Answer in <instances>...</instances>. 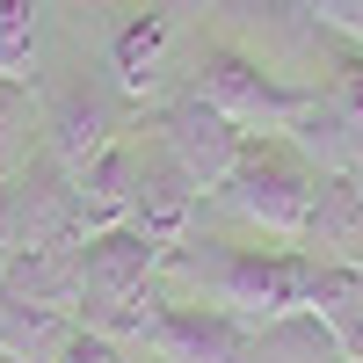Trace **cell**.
<instances>
[{
	"instance_id": "obj_1",
	"label": "cell",
	"mask_w": 363,
	"mask_h": 363,
	"mask_svg": "<svg viewBox=\"0 0 363 363\" xmlns=\"http://www.w3.org/2000/svg\"><path fill=\"white\" fill-rule=\"evenodd\" d=\"M240 225H255L269 240L298 247L306 240V218L320 203V167L298 153V138H247L240 167L225 174V189H211Z\"/></svg>"
},
{
	"instance_id": "obj_2",
	"label": "cell",
	"mask_w": 363,
	"mask_h": 363,
	"mask_svg": "<svg viewBox=\"0 0 363 363\" xmlns=\"http://www.w3.org/2000/svg\"><path fill=\"white\" fill-rule=\"evenodd\" d=\"M109 342H131L145 363H255L262 335H247L211 306H189V298H138L109 327Z\"/></svg>"
},
{
	"instance_id": "obj_3",
	"label": "cell",
	"mask_w": 363,
	"mask_h": 363,
	"mask_svg": "<svg viewBox=\"0 0 363 363\" xmlns=\"http://www.w3.org/2000/svg\"><path fill=\"white\" fill-rule=\"evenodd\" d=\"M196 95L218 109V116H233L247 138H291L298 124H306V109H313L320 87H291L284 73H269L262 58H247V51L203 44V58H196Z\"/></svg>"
},
{
	"instance_id": "obj_4",
	"label": "cell",
	"mask_w": 363,
	"mask_h": 363,
	"mask_svg": "<svg viewBox=\"0 0 363 363\" xmlns=\"http://www.w3.org/2000/svg\"><path fill=\"white\" fill-rule=\"evenodd\" d=\"M174 247H160V240H145L138 225H109V233H87L80 240V327H95V335H109L116 320H124L145 284L167 269Z\"/></svg>"
},
{
	"instance_id": "obj_5",
	"label": "cell",
	"mask_w": 363,
	"mask_h": 363,
	"mask_svg": "<svg viewBox=\"0 0 363 363\" xmlns=\"http://www.w3.org/2000/svg\"><path fill=\"white\" fill-rule=\"evenodd\" d=\"M153 138L167 145V153L189 167V182L211 196V189H225V174L240 167V153H247V131L233 124V116H218L196 87L189 95H174L160 116H153Z\"/></svg>"
},
{
	"instance_id": "obj_6",
	"label": "cell",
	"mask_w": 363,
	"mask_h": 363,
	"mask_svg": "<svg viewBox=\"0 0 363 363\" xmlns=\"http://www.w3.org/2000/svg\"><path fill=\"white\" fill-rule=\"evenodd\" d=\"M116 138H131L124 124V95H95V87H73V95H58L51 116H44V153L80 174V167H95Z\"/></svg>"
},
{
	"instance_id": "obj_7",
	"label": "cell",
	"mask_w": 363,
	"mask_h": 363,
	"mask_svg": "<svg viewBox=\"0 0 363 363\" xmlns=\"http://www.w3.org/2000/svg\"><path fill=\"white\" fill-rule=\"evenodd\" d=\"M196 182H189V167H182L160 138H138V203H131V225L145 233V240H160V247H182L189 240V225H196Z\"/></svg>"
},
{
	"instance_id": "obj_8",
	"label": "cell",
	"mask_w": 363,
	"mask_h": 363,
	"mask_svg": "<svg viewBox=\"0 0 363 363\" xmlns=\"http://www.w3.org/2000/svg\"><path fill=\"white\" fill-rule=\"evenodd\" d=\"M298 247L313 262L363 269V174H320V203H313Z\"/></svg>"
},
{
	"instance_id": "obj_9",
	"label": "cell",
	"mask_w": 363,
	"mask_h": 363,
	"mask_svg": "<svg viewBox=\"0 0 363 363\" xmlns=\"http://www.w3.org/2000/svg\"><path fill=\"white\" fill-rule=\"evenodd\" d=\"M131 203H138V138H116L95 167L73 174L80 240H87V233H109V225H131Z\"/></svg>"
},
{
	"instance_id": "obj_10",
	"label": "cell",
	"mask_w": 363,
	"mask_h": 363,
	"mask_svg": "<svg viewBox=\"0 0 363 363\" xmlns=\"http://www.w3.org/2000/svg\"><path fill=\"white\" fill-rule=\"evenodd\" d=\"M0 291L80 327V240H66V247H29L8 277H0Z\"/></svg>"
},
{
	"instance_id": "obj_11",
	"label": "cell",
	"mask_w": 363,
	"mask_h": 363,
	"mask_svg": "<svg viewBox=\"0 0 363 363\" xmlns=\"http://www.w3.org/2000/svg\"><path fill=\"white\" fill-rule=\"evenodd\" d=\"M160 66H167V15L160 8H138L109 44V73H116V95L124 102H153L160 95Z\"/></svg>"
},
{
	"instance_id": "obj_12",
	"label": "cell",
	"mask_w": 363,
	"mask_h": 363,
	"mask_svg": "<svg viewBox=\"0 0 363 363\" xmlns=\"http://www.w3.org/2000/svg\"><path fill=\"white\" fill-rule=\"evenodd\" d=\"M66 342H73V320H58L44 306H22V298L0 291V363H58Z\"/></svg>"
},
{
	"instance_id": "obj_13",
	"label": "cell",
	"mask_w": 363,
	"mask_h": 363,
	"mask_svg": "<svg viewBox=\"0 0 363 363\" xmlns=\"http://www.w3.org/2000/svg\"><path fill=\"white\" fill-rule=\"evenodd\" d=\"M29 116H37V95H29V80H0V182H15L29 160Z\"/></svg>"
},
{
	"instance_id": "obj_14",
	"label": "cell",
	"mask_w": 363,
	"mask_h": 363,
	"mask_svg": "<svg viewBox=\"0 0 363 363\" xmlns=\"http://www.w3.org/2000/svg\"><path fill=\"white\" fill-rule=\"evenodd\" d=\"M37 58V0H0V80H29Z\"/></svg>"
},
{
	"instance_id": "obj_15",
	"label": "cell",
	"mask_w": 363,
	"mask_h": 363,
	"mask_svg": "<svg viewBox=\"0 0 363 363\" xmlns=\"http://www.w3.org/2000/svg\"><path fill=\"white\" fill-rule=\"evenodd\" d=\"M29 255V225H22V203H15V182H0V277Z\"/></svg>"
},
{
	"instance_id": "obj_16",
	"label": "cell",
	"mask_w": 363,
	"mask_h": 363,
	"mask_svg": "<svg viewBox=\"0 0 363 363\" xmlns=\"http://www.w3.org/2000/svg\"><path fill=\"white\" fill-rule=\"evenodd\" d=\"M58 363H131V356H124V342L95 335V327H73V342L58 349Z\"/></svg>"
},
{
	"instance_id": "obj_17",
	"label": "cell",
	"mask_w": 363,
	"mask_h": 363,
	"mask_svg": "<svg viewBox=\"0 0 363 363\" xmlns=\"http://www.w3.org/2000/svg\"><path fill=\"white\" fill-rule=\"evenodd\" d=\"M306 8H313L327 29H335V37H349V44L363 37V0H306Z\"/></svg>"
},
{
	"instance_id": "obj_18",
	"label": "cell",
	"mask_w": 363,
	"mask_h": 363,
	"mask_svg": "<svg viewBox=\"0 0 363 363\" xmlns=\"http://www.w3.org/2000/svg\"><path fill=\"white\" fill-rule=\"evenodd\" d=\"M335 356H342V363H363V313H356L342 335H335Z\"/></svg>"
},
{
	"instance_id": "obj_19",
	"label": "cell",
	"mask_w": 363,
	"mask_h": 363,
	"mask_svg": "<svg viewBox=\"0 0 363 363\" xmlns=\"http://www.w3.org/2000/svg\"><path fill=\"white\" fill-rule=\"evenodd\" d=\"M356 51H363V37H356Z\"/></svg>"
}]
</instances>
